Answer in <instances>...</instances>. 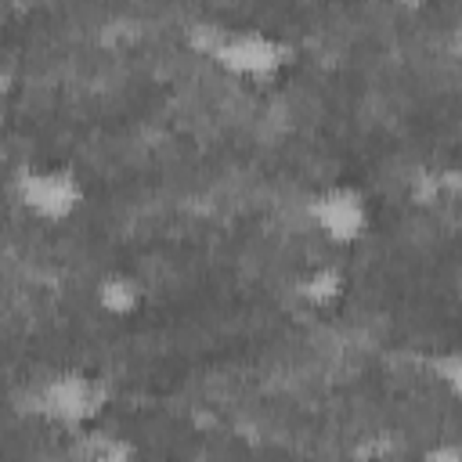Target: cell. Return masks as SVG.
Returning a JSON list of instances; mask_svg holds the SVG:
<instances>
[{"label": "cell", "instance_id": "cell-6", "mask_svg": "<svg viewBox=\"0 0 462 462\" xmlns=\"http://www.w3.org/2000/svg\"><path fill=\"white\" fill-rule=\"evenodd\" d=\"M343 289H346V274H343V267H336V263H325V267H314L310 274H303L300 282H296V296L307 303V307H332L339 296H343Z\"/></svg>", "mask_w": 462, "mask_h": 462}, {"label": "cell", "instance_id": "cell-7", "mask_svg": "<svg viewBox=\"0 0 462 462\" xmlns=\"http://www.w3.org/2000/svg\"><path fill=\"white\" fill-rule=\"evenodd\" d=\"M79 448L76 455L79 458H97V462H119V458H130L134 455V444L119 440V437H108V433H87L79 430Z\"/></svg>", "mask_w": 462, "mask_h": 462}, {"label": "cell", "instance_id": "cell-1", "mask_svg": "<svg viewBox=\"0 0 462 462\" xmlns=\"http://www.w3.org/2000/svg\"><path fill=\"white\" fill-rule=\"evenodd\" d=\"M112 401V386L105 375H94V372H54L47 379H40L36 386H29L25 393V411L32 419H43L51 426H61V430H87Z\"/></svg>", "mask_w": 462, "mask_h": 462}, {"label": "cell", "instance_id": "cell-2", "mask_svg": "<svg viewBox=\"0 0 462 462\" xmlns=\"http://www.w3.org/2000/svg\"><path fill=\"white\" fill-rule=\"evenodd\" d=\"M195 51L220 72L256 83L274 79L292 58V47L285 40L260 29H195Z\"/></svg>", "mask_w": 462, "mask_h": 462}, {"label": "cell", "instance_id": "cell-3", "mask_svg": "<svg viewBox=\"0 0 462 462\" xmlns=\"http://www.w3.org/2000/svg\"><path fill=\"white\" fill-rule=\"evenodd\" d=\"M11 188L18 206L43 224H61L76 217L79 206L87 202V188L79 173L69 166H22Z\"/></svg>", "mask_w": 462, "mask_h": 462}, {"label": "cell", "instance_id": "cell-9", "mask_svg": "<svg viewBox=\"0 0 462 462\" xmlns=\"http://www.w3.org/2000/svg\"><path fill=\"white\" fill-rule=\"evenodd\" d=\"M11 83H14V72H11V69H7L4 61H0V94H4V90H7Z\"/></svg>", "mask_w": 462, "mask_h": 462}, {"label": "cell", "instance_id": "cell-4", "mask_svg": "<svg viewBox=\"0 0 462 462\" xmlns=\"http://www.w3.org/2000/svg\"><path fill=\"white\" fill-rule=\"evenodd\" d=\"M303 209H307L310 227L332 245H354L372 227L368 199L354 184H328V188L314 191Z\"/></svg>", "mask_w": 462, "mask_h": 462}, {"label": "cell", "instance_id": "cell-5", "mask_svg": "<svg viewBox=\"0 0 462 462\" xmlns=\"http://www.w3.org/2000/svg\"><path fill=\"white\" fill-rule=\"evenodd\" d=\"M94 300H97V310L108 318H134L144 303V292H141V282H134L130 274H105L94 289Z\"/></svg>", "mask_w": 462, "mask_h": 462}, {"label": "cell", "instance_id": "cell-10", "mask_svg": "<svg viewBox=\"0 0 462 462\" xmlns=\"http://www.w3.org/2000/svg\"><path fill=\"white\" fill-rule=\"evenodd\" d=\"M393 4H404V7H422L426 0H393Z\"/></svg>", "mask_w": 462, "mask_h": 462}, {"label": "cell", "instance_id": "cell-8", "mask_svg": "<svg viewBox=\"0 0 462 462\" xmlns=\"http://www.w3.org/2000/svg\"><path fill=\"white\" fill-rule=\"evenodd\" d=\"M433 379L448 386L451 397L462 393V354L458 350H444L433 357Z\"/></svg>", "mask_w": 462, "mask_h": 462}]
</instances>
